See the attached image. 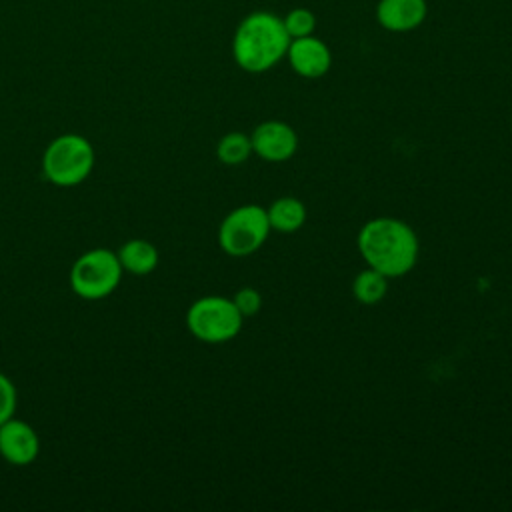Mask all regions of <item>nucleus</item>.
Returning <instances> with one entry per match:
<instances>
[{"instance_id": "1", "label": "nucleus", "mask_w": 512, "mask_h": 512, "mask_svg": "<svg viewBox=\"0 0 512 512\" xmlns=\"http://www.w3.org/2000/svg\"><path fill=\"white\" fill-rule=\"evenodd\" d=\"M418 238L414 230L390 216L368 220L358 232V250L366 264L388 278L408 274L418 260Z\"/></svg>"}, {"instance_id": "2", "label": "nucleus", "mask_w": 512, "mask_h": 512, "mask_svg": "<svg viewBox=\"0 0 512 512\" xmlns=\"http://www.w3.org/2000/svg\"><path fill=\"white\" fill-rule=\"evenodd\" d=\"M290 40L280 16L258 10L238 24L232 36V58L242 70L260 74L286 56Z\"/></svg>"}, {"instance_id": "3", "label": "nucleus", "mask_w": 512, "mask_h": 512, "mask_svg": "<svg viewBox=\"0 0 512 512\" xmlns=\"http://www.w3.org/2000/svg\"><path fill=\"white\" fill-rule=\"evenodd\" d=\"M96 162L92 144L80 134L54 138L42 154V174L54 186L70 188L84 182Z\"/></svg>"}, {"instance_id": "4", "label": "nucleus", "mask_w": 512, "mask_h": 512, "mask_svg": "<svg viewBox=\"0 0 512 512\" xmlns=\"http://www.w3.org/2000/svg\"><path fill=\"white\" fill-rule=\"evenodd\" d=\"M122 272L116 252L108 248H92L74 260L68 280L76 296L84 300H102L118 288Z\"/></svg>"}, {"instance_id": "5", "label": "nucleus", "mask_w": 512, "mask_h": 512, "mask_svg": "<svg viewBox=\"0 0 512 512\" xmlns=\"http://www.w3.org/2000/svg\"><path fill=\"white\" fill-rule=\"evenodd\" d=\"M186 326L196 340L222 344L238 336L242 328V314L230 298L202 296L190 304L186 312Z\"/></svg>"}, {"instance_id": "6", "label": "nucleus", "mask_w": 512, "mask_h": 512, "mask_svg": "<svg viewBox=\"0 0 512 512\" xmlns=\"http://www.w3.org/2000/svg\"><path fill=\"white\" fill-rule=\"evenodd\" d=\"M270 230L268 214L262 206L242 204L220 222L218 244L228 256H250L266 242Z\"/></svg>"}, {"instance_id": "7", "label": "nucleus", "mask_w": 512, "mask_h": 512, "mask_svg": "<svg viewBox=\"0 0 512 512\" xmlns=\"http://www.w3.org/2000/svg\"><path fill=\"white\" fill-rule=\"evenodd\" d=\"M252 152L266 162L290 160L298 148V136L294 128L280 120H266L250 134Z\"/></svg>"}, {"instance_id": "8", "label": "nucleus", "mask_w": 512, "mask_h": 512, "mask_svg": "<svg viewBox=\"0 0 512 512\" xmlns=\"http://www.w3.org/2000/svg\"><path fill=\"white\" fill-rule=\"evenodd\" d=\"M40 438L36 430L18 418L0 424V456L12 466H28L38 458Z\"/></svg>"}, {"instance_id": "9", "label": "nucleus", "mask_w": 512, "mask_h": 512, "mask_svg": "<svg viewBox=\"0 0 512 512\" xmlns=\"http://www.w3.org/2000/svg\"><path fill=\"white\" fill-rule=\"evenodd\" d=\"M290 68L302 78H320L330 70V48L316 36L292 38L286 50Z\"/></svg>"}, {"instance_id": "10", "label": "nucleus", "mask_w": 512, "mask_h": 512, "mask_svg": "<svg viewBox=\"0 0 512 512\" xmlns=\"http://www.w3.org/2000/svg\"><path fill=\"white\" fill-rule=\"evenodd\" d=\"M428 14L426 0H380L376 20L390 32H410L418 28Z\"/></svg>"}, {"instance_id": "11", "label": "nucleus", "mask_w": 512, "mask_h": 512, "mask_svg": "<svg viewBox=\"0 0 512 512\" xmlns=\"http://www.w3.org/2000/svg\"><path fill=\"white\" fill-rule=\"evenodd\" d=\"M120 266L124 272H130L134 276H146L150 274L160 260V254L156 246L144 238H132L124 242L116 252Z\"/></svg>"}, {"instance_id": "12", "label": "nucleus", "mask_w": 512, "mask_h": 512, "mask_svg": "<svg viewBox=\"0 0 512 512\" xmlns=\"http://www.w3.org/2000/svg\"><path fill=\"white\" fill-rule=\"evenodd\" d=\"M268 222L272 230L278 232H296L306 222V206L294 196H282L274 200L268 208Z\"/></svg>"}, {"instance_id": "13", "label": "nucleus", "mask_w": 512, "mask_h": 512, "mask_svg": "<svg viewBox=\"0 0 512 512\" xmlns=\"http://www.w3.org/2000/svg\"><path fill=\"white\" fill-rule=\"evenodd\" d=\"M388 292V276L374 268L360 270L352 280V294L360 304L372 306L378 304Z\"/></svg>"}, {"instance_id": "14", "label": "nucleus", "mask_w": 512, "mask_h": 512, "mask_svg": "<svg viewBox=\"0 0 512 512\" xmlns=\"http://www.w3.org/2000/svg\"><path fill=\"white\" fill-rule=\"evenodd\" d=\"M250 154H252V142H250V136L244 132H228L216 144L218 160L228 166H238L246 162Z\"/></svg>"}, {"instance_id": "15", "label": "nucleus", "mask_w": 512, "mask_h": 512, "mask_svg": "<svg viewBox=\"0 0 512 512\" xmlns=\"http://www.w3.org/2000/svg\"><path fill=\"white\" fill-rule=\"evenodd\" d=\"M284 28L290 38L310 36L316 28V16L308 8H292L284 18Z\"/></svg>"}, {"instance_id": "16", "label": "nucleus", "mask_w": 512, "mask_h": 512, "mask_svg": "<svg viewBox=\"0 0 512 512\" xmlns=\"http://www.w3.org/2000/svg\"><path fill=\"white\" fill-rule=\"evenodd\" d=\"M18 406V394L12 380L0 372V424L14 416Z\"/></svg>"}, {"instance_id": "17", "label": "nucleus", "mask_w": 512, "mask_h": 512, "mask_svg": "<svg viewBox=\"0 0 512 512\" xmlns=\"http://www.w3.org/2000/svg\"><path fill=\"white\" fill-rule=\"evenodd\" d=\"M232 302H234V306L238 308V312L242 314V318H244V316H254V314L262 308V296H260V292H258L256 288H252V286L240 288V290L234 294Z\"/></svg>"}]
</instances>
